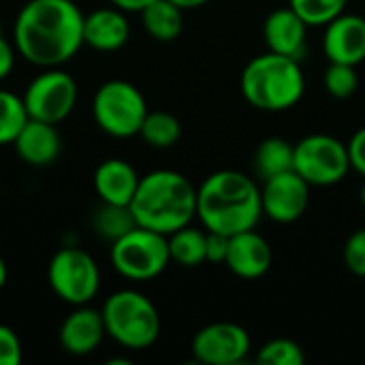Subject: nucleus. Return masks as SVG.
Masks as SVG:
<instances>
[{"instance_id":"obj_13","label":"nucleus","mask_w":365,"mask_h":365,"mask_svg":"<svg viewBox=\"0 0 365 365\" xmlns=\"http://www.w3.org/2000/svg\"><path fill=\"white\" fill-rule=\"evenodd\" d=\"M323 53L329 62L357 66L365 60V17L340 13L323 32Z\"/></svg>"},{"instance_id":"obj_29","label":"nucleus","mask_w":365,"mask_h":365,"mask_svg":"<svg viewBox=\"0 0 365 365\" xmlns=\"http://www.w3.org/2000/svg\"><path fill=\"white\" fill-rule=\"evenodd\" d=\"M342 259H344L346 269L353 276L365 280V227L349 235V240L344 242V248H342Z\"/></svg>"},{"instance_id":"obj_9","label":"nucleus","mask_w":365,"mask_h":365,"mask_svg":"<svg viewBox=\"0 0 365 365\" xmlns=\"http://www.w3.org/2000/svg\"><path fill=\"white\" fill-rule=\"evenodd\" d=\"M47 280L51 291L71 306L90 304L101 287V269L96 261L79 248H62L53 255Z\"/></svg>"},{"instance_id":"obj_10","label":"nucleus","mask_w":365,"mask_h":365,"mask_svg":"<svg viewBox=\"0 0 365 365\" xmlns=\"http://www.w3.org/2000/svg\"><path fill=\"white\" fill-rule=\"evenodd\" d=\"M21 98L32 120L58 124L71 115L77 103V83L68 73L53 66L34 77Z\"/></svg>"},{"instance_id":"obj_26","label":"nucleus","mask_w":365,"mask_h":365,"mask_svg":"<svg viewBox=\"0 0 365 365\" xmlns=\"http://www.w3.org/2000/svg\"><path fill=\"white\" fill-rule=\"evenodd\" d=\"M255 361L261 365H304L306 353L291 338H274L257 351Z\"/></svg>"},{"instance_id":"obj_6","label":"nucleus","mask_w":365,"mask_h":365,"mask_svg":"<svg viewBox=\"0 0 365 365\" xmlns=\"http://www.w3.org/2000/svg\"><path fill=\"white\" fill-rule=\"evenodd\" d=\"M148 111L141 90L124 79L105 81L92 98V115L101 130L120 139L139 135Z\"/></svg>"},{"instance_id":"obj_24","label":"nucleus","mask_w":365,"mask_h":365,"mask_svg":"<svg viewBox=\"0 0 365 365\" xmlns=\"http://www.w3.org/2000/svg\"><path fill=\"white\" fill-rule=\"evenodd\" d=\"M92 227L94 231L109 240L111 244L115 240H120L122 235H126L128 231H133L137 227V220L130 212V205H113V203H103L92 218Z\"/></svg>"},{"instance_id":"obj_25","label":"nucleus","mask_w":365,"mask_h":365,"mask_svg":"<svg viewBox=\"0 0 365 365\" xmlns=\"http://www.w3.org/2000/svg\"><path fill=\"white\" fill-rule=\"evenodd\" d=\"M30 120L24 98L9 90H0V145L13 143L24 124Z\"/></svg>"},{"instance_id":"obj_14","label":"nucleus","mask_w":365,"mask_h":365,"mask_svg":"<svg viewBox=\"0 0 365 365\" xmlns=\"http://www.w3.org/2000/svg\"><path fill=\"white\" fill-rule=\"evenodd\" d=\"M274 263V252L269 242L257 231H242L229 237V252L225 265L233 276L242 280L263 278Z\"/></svg>"},{"instance_id":"obj_20","label":"nucleus","mask_w":365,"mask_h":365,"mask_svg":"<svg viewBox=\"0 0 365 365\" xmlns=\"http://www.w3.org/2000/svg\"><path fill=\"white\" fill-rule=\"evenodd\" d=\"M141 21H143L145 32L152 38H156L160 43H169L182 34L184 11L178 4H173L171 0H152L141 11Z\"/></svg>"},{"instance_id":"obj_31","label":"nucleus","mask_w":365,"mask_h":365,"mask_svg":"<svg viewBox=\"0 0 365 365\" xmlns=\"http://www.w3.org/2000/svg\"><path fill=\"white\" fill-rule=\"evenodd\" d=\"M346 148H349L351 169H355L361 178H365V126L353 133Z\"/></svg>"},{"instance_id":"obj_18","label":"nucleus","mask_w":365,"mask_h":365,"mask_svg":"<svg viewBox=\"0 0 365 365\" xmlns=\"http://www.w3.org/2000/svg\"><path fill=\"white\" fill-rule=\"evenodd\" d=\"M139 180L141 178L130 163L122 158H107L94 171V190L103 203L130 205Z\"/></svg>"},{"instance_id":"obj_27","label":"nucleus","mask_w":365,"mask_h":365,"mask_svg":"<svg viewBox=\"0 0 365 365\" xmlns=\"http://www.w3.org/2000/svg\"><path fill=\"white\" fill-rule=\"evenodd\" d=\"M349 0H289V6L308 26H327L334 17L344 13Z\"/></svg>"},{"instance_id":"obj_33","label":"nucleus","mask_w":365,"mask_h":365,"mask_svg":"<svg viewBox=\"0 0 365 365\" xmlns=\"http://www.w3.org/2000/svg\"><path fill=\"white\" fill-rule=\"evenodd\" d=\"M15 51L17 49L13 47V43L0 34V81L11 75L13 64H15Z\"/></svg>"},{"instance_id":"obj_28","label":"nucleus","mask_w":365,"mask_h":365,"mask_svg":"<svg viewBox=\"0 0 365 365\" xmlns=\"http://www.w3.org/2000/svg\"><path fill=\"white\" fill-rule=\"evenodd\" d=\"M357 66L351 64H340V62H329V66L323 73V86L325 92L338 101L351 98L357 88H359V77H357Z\"/></svg>"},{"instance_id":"obj_23","label":"nucleus","mask_w":365,"mask_h":365,"mask_svg":"<svg viewBox=\"0 0 365 365\" xmlns=\"http://www.w3.org/2000/svg\"><path fill=\"white\" fill-rule=\"evenodd\" d=\"M139 135L143 141L156 150L173 148L182 137V124L180 120L169 111H148Z\"/></svg>"},{"instance_id":"obj_15","label":"nucleus","mask_w":365,"mask_h":365,"mask_svg":"<svg viewBox=\"0 0 365 365\" xmlns=\"http://www.w3.org/2000/svg\"><path fill=\"white\" fill-rule=\"evenodd\" d=\"M308 28L310 26L291 6H280L267 15L263 24V38L269 51L302 62L308 47Z\"/></svg>"},{"instance_id":"obj_11","label":"nucleus","mask_w":365,"mask_h":365,"mask_svg":"<svg viewBox=\"0 0 365 365\" xmlns=\"http://www.w3.org/2000/svg\"><path fill=\"white\" fill-rule=\"evenodd\" d=\"M195 361L205 365H237L252 351L250 334L229 321H218L201 327L190 344Z\"/></svg>"},{"instance_id":"obj_16","label":"nucleus","mask_w":365,"mask_h":365,"mask_svg":"<svg viewBox=\"0 0 365 365\" xmlns=\"http://www.w3.org/2000/svg\"><path fill=\"white\" fill-rule=\"evenodd\" d=\"M107 336L103 312L88 308V304L77 306L60 325V346L75 357H83L94 353L103 338Z\"/></svg>"},{"instance_id":"obj_37","label":"nucleus","mask_w":365,"mask_h":365,"mask_svg":"<svg viewBox=\"0 0 365 365\" xmlns=\"http://www.w3.org/2000/svg\"><path fill=\"white\" fill-rule=\"evenodd\" d=\"M359 201H361V205H364V210H365V178H364V184H361V190H359Z\"/></svg>"},{"instance_id":"obj_21","label":"nucleus","mask_w":365,"mask_h":365,"mask_svg":"<svg viewBox=\"0 0 365 365\" xmlns=\"http://www.w3.org/2000/svg\"><path fill=\"white\" fill-rule=\"evenodd\" d=\"M171 261L182 267H199L207 263V231L186 225L167 235Z\"/></svg>"},{"instance_id":"obj_32","label":"nucleus","mask_w":365,"mask_h":365,"mask_svg":"<svg viewBox=\"0 0 365 365\" xmlns=\"http://www.w3.org/2000/svg\"><path fill=\"white\" fill-rule=\"evenodd\" d=\"M227 252H229V235L207 231V263L225 265Z\"/></svg>"},{"instance_id":"obj_34","label":"nucleus","mask_w":365,"mask_h":365,"mask_svg":"<svg viewBox=\"0 0 365 365\" xmlns=\"http://www.w3.org/2000/svg\"><path fill=\"white\" fill-rule=\"evenodd\" d=\"M113 6H118V9H122L124 13L126 11H137V13H141L152 0H109Z\"/></svg>"},{"instance_id":"obj_4","label":"nucleus","mask_w":365,"mask_h":365,"mask_svg":"<svg viewBox=\"0 0 365 365\" xmlns=\"http://www.w3.org/2000/svg\"><path fill=\"white\" fill-rule=\"evenodd\" d=\"M240 90L255 109L278 113L302 101L306 92V77L299 60L267 49L244 66Z\"/></svg>"},{"instance_id":"obj_30","label":"nucleus","mask_w":365,"mask_h":365,"mask_svg":"<svg viewBox=\"0 0 365 365\" xmlns=\"http://www.w3.org/2000/svg\"><path fill=\"white\" fill-rule=\"evenodd\" d=\"M21 364V342L17 334L0 325V365H19Z\"/></svg>"},{"instance_id":"obj_3","label":"nucleus","mask_w":365,"mask_h":365,"mask_svg":"<svg viewBox=\"0 0 365 365\" xmlns=\"http://www.w3.org/2000/svg\"><path fill=\"white\" fill-rule=\"evenodd\" d=\"M130 212L139 227L171 235L197 218V188L178 171H152L139 180Z\"/></svg>"},{"instance_id":"obj_35","label":"nucleus","mask_w":365,"mask_h":365,"mask_svg":"<svg viewBox=\"0 0 365 365\" xmlns=\"http://www.w3.org/2000/svg\"><path fill=\"white\" fill-rule=\"evenodd\" d=\"M173 4H178L182 11H190V9H199L203 4H207L210 0H171Z\"/></svg>"},{"instance_id":"obj_17","label":"nucleus","mask_w":365,"mask_h":365,"mask_svg":"<svg viewBox=\"0 0 365 365\" xmlns=\"http://www.w3.org/2000/svg\"><path fill=\"white\" fill-rule=\"evenodd\" d=\"M130 26L122 9L105 6L83 17V45L96 51H115L126 45Z\"/></svg>"},{"instance_id":"obj_1","label":"nucleus","mask_w":365,"mask_h":365,"mask_svg":"<svg viewBox=\"0 0 365 365\" xmlns=\"http://www.w3.org/2000/svg\"><path fill=\"white\" fill-rule=\"evenodd\" d=\"M83 17L73 0H28L13 28L17 53L43 68L68 62L83 45Z\"/></svg>"},{"instance_id":"obj_2","label":"nucleus","mask_w":365,"mask_h":365,"mask_svg":"<svg viewBox=\"0 0 365 365\" xmlns=\"http://www.w3.org/2000/svg\"><path fill=\"white\" fill-rule=\"evenodd\" d=\"M261 216V188L242 171H214L197 188V218L205 231L231 237L257 229Z\"/></svg>"},{"instance_id":"obj_19","label":"nucleus","mask_w":365,"mask_h":365,"mask_svg":"<svg viewBox=\"0 0 365 365\" xmlns=\"http://www.w3.org/2000/svg\"><path fill=\"white\" fill-rule=\"evenodd\" d=\"M13 145L26 165L47 167L58 158L62 141L56 130V124L30 118L19 130V135L15 137Z\"/></svg>"},{"instance_id":"obj_12","label":"nucleus","mask_w":365,"mask_h":365,"mask_svg":"<svg viewBox=\"0 0 365 365\" xmlns=\"http://www.w3.org/2000/svg\"><path fill=\"white\" fill-rule=\"evenodd\" d=\"M310 184L293 169L263 180L261 205L263 216L278 225H291L299 220L310 203Z\"/></svg>"},{"instance_id":"obj_36","label":"nucleus","mask_w":365,"mask_h":365,"mask_svg":"<svg viewBox=\"0 0 365 365\" xmlns=\"http://www.w3.org/2000/svg\"><path fill=\"white\" fill-rule=\"evenodd\" d=\"M4 282H6V263H4V259L0 257V289L4 287Z\"/></svg>"},{"instance_id":"obj_7","label":"nucleus","mask_w":365,"mask_h":365,"mask_svg":"<svg viewBox=\"0 0 365 365\" xmlns=\"http://www.w3.org/2000/svg\"><path fill=\"white\" fill-rule=\"evenodd\" d=\"M169 263L171 255L167 235L152 229L137 225L133 231L111 244V265L128 280H154L167 269Z\"/></svg>"},{"instance_id":"obj_8","label":"nucleus","mask_w":365,"mask_h":365,"mask_svg":"<svg viewBox=\"0 0 365 365\" xmlns=\"http://www.w3.org/2000/svg\"><path fill=\"white\" fill-rule=\"evenodd\" d=\"M293 169L310 184V186H334L340 184L349 169V148L340 139L314 133L295 143V163Z\"/></svg>"},{"instance_id":"obj_5","label":"nucleus","mask_w":365,"mask_h":365,"mask_svg":"<svg viewBox=\"0 0 365 365\" xmlns=\"http://www.w3.org/2000/svg\"><path fill=\"white\" fill-rule=\"evenodd\" d=\"M101 312L107 336L128 351H145L160 336V314L139 291L124 289L109 295Z\"/></svg>"},{"instance_id":"obj_22","label":"nucleus","mask_w":365,"mask_h":365,"mask_svg":"<svg viewBox=\"0 0 365 365\" xmlns=\"http://www.w3.org/2000/svg\"><path fill=\"white\" fill-rule=\"evenodd\" d=\"M295 145L282 137H267L257 145L255 152V173L261 180L293 171Z\"/></svg>"}]
</instances>
